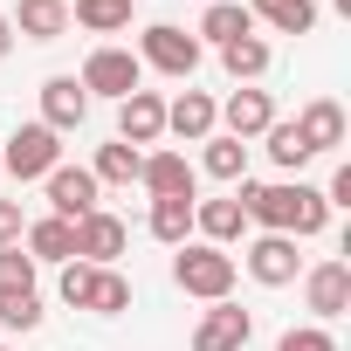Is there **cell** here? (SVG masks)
I'll use <instances>...</instances> for the list:
<instances>
[{
	"label": "cell",
	"mask_w": 351,
	"mask_h": 351,
	"mask_svg": "<svg viewBox=\"0 0 351 351\" xmlns=\"http://www.w3.org/2000/svg\"><path fill=\"white\" fill-rule=\"evenodd\" d=\"M296 131H303V145H310V152H337V145H344V110H337L330 97H317V104H303Z\"/></svg>",
	"instance_id": "cell-20"
},
{
	"label": "cell",
	"mask_w": 351,
	"mask_h": 351,
	"mask_svg": "<svg viewBox=\"0 0 351 351\" xmlns=\"http://www.w3.org/2000/svg\"><path fill=\"white\" fill-rule=\"evenodd\" d=\"M241 228H248V214H241L234 193H228V200H193V234H200V241L228 248V241H241Z\"/></svg>",
	"instance_id": "cell-16"
},
{
	"label": "cell",
	"mask_w": 351,
	"mask_h": 351,
	"mask_svg": "<svg viewBox=\"0 0 351 351\" xmlns=\"http://www.w3.org/2000/svg\"><path fill=\"white\" fill-rule=\"evenodd\" d=\"M248 337H255V317L241 303H214L193 330V351H248Z\"/></svg>",
	"instance_id": "cell-11"
},
{
	"label": "cell",
	"mask_w": 351,
	"mask_h": 351,
	"mask_svg": "<svg viewBox=\"0 0 351 351\" xmlns=\"http://www.w3.org/2000/svg\"><path fill=\"white\" fill-rule=\"evenodd\" d=\"M138 165H145V152H131L124 138H110V145H97L90 180H97V186H131V180H138Z\"/></svg>",
	"instance_id": "cell-25"
},
{
	"label": "cell",
	"mask_w": 351,
	"mask_h": 351,
	"mask_svg": "<svg viewBox=\"0 0 351 351\" xmlns=\"http://www.w3.org/2000/svg\"><path fill=\"white\" fill-rule=\"evenodd\" d=\"M165 131H180L186 145H207L214 131H221V104L207 97V90H180L165 104Z\"/></svg>",
	"instance_id": "cell-12"
},
{
	"label": "cell",
	"mask_w": 351,
	"mask_h": 351,
	"mask_svg": "<svg viewBox=\"0 0 351 351\" xmlns=\"http://www.w3.org/2000/svg\"><path fill=\"white\" fill-rule=\"evenodd\" d=\"M124 241H131V228H124L117 214H104V207L76 221V262H90V269H117Z\"/></svg>",
	"instance_id": "cell-6"
},
{
	"label": "cell",
	"mask_w": 351,
	"mask_h": 351,
	"mask_svg": "<svg viewBox=\"0 0 351 351\" xmlns=\"http://www.w3.org/2000/svg\"><path fill=\"white\" fill-rule=\"evenodd\" d=\"M234 200H241V214H248L262 234H289V241L324 234V221H330L324 186H310V180H276V186H248V180H241Z\"/></svg>",
	"instance_id": "cell-1"
},
{
	"label": "cell",
	"mask_w": 351,
	"mask_h": 351,
	"mask_svg": "<svg viewBox=\"0 0 351 351\" xmlns=\"http://www.w3.org/2000/svg\"><path fill=\"white\" fill-rule=\"evenodd\" d=\"M83 310H97V317H124V310H131V282H124L117 269H97V276H90Z\"/></svg>",
	"instance_id": "cell-28"
},
{
	"label": "cell",
	"mask_w": 351,
	"mask_h": 351,
	"mask_svg": "<svg viewBox=\"0 0 351 351\" xmlns=\"http://www.w3.org/2000/svg\"><path fill=\"white\" fill-rule=\"evenodd\" d=\"M35 289V262L21 248H0V296H28Z\"/></svg>",
	"instance_id": "cell-29"
},
{
	"label": "cell",
	"mask_w": 351,
	"mask_h": 351,
	"mask_svg": "<svg viewBox=\"0 0 351 351\" xmlns=\"http://www.w3.org/2000/svg\"><path fill=\"white\" fill-rule=\"evenodd\" d=\"M131 56H138V69H158V76H180V83H186V76L200 69V56H207V49H200L186 28L152 21V28L138 35V49H131Z\"/></svg>",
	"instance_id": "cell-3"
},
{
	"label": "cell",
	"mask_w": 351,
	"mask_h": 351,
	"mask_svg": "<svg viewBox=\"0 0 351 351\" xmlns=\"http://www.w3.org/2000/svg\"><path fill=\"white\" fill-rule=\"evenodd\" d=\"M241 35H255V21H248V8L241 0H207V14H200V28H193V42L207 49H228V42H241Z\"/></svg>",
	"instance_id": "cell-18"
},
{
	"label": "cell",
	"mask_w": 351,
	"mask_h": 351,
	"mask_svg": "<svg viewBox=\"0 0 351 351\" xmlns=\"http://www.w3.org/2000/svg\"><path fill=\"white\" fill-rule=\"evenodd\" d=\"M234 255L228 248H214V241H186L180 255H172V282H180L186 296H200V303H228L234 296Z\"/></svg>",
	"instance_id": "cell-2"
},
{
	"label": "cell",
	"mask_w": 351,
	"mask_h": 351,
	"mask_svg": "<svg viewBox=\"0 0 351 351\" xmlns=\"http://www.w3.org/2000/svg\"><path fill=\"white\" fill-rule=\"evenodd\" d=\"M62 165V138L35 117V124H21L8 145H0V172H14V180H49V172Z\"/></svg>",
	"instance_id": "cell-4"
},
{
	"label": "cell",
	"mask_w": 351,
	"mask_h": 351,
	"mask_svg": "<svg viewBox=\"0 0 351 351\" xmlns=\"http://www.w3.org/2000/svg\"><path fill=\"white\" fill-rule=\"evenodd\" d=\"M303 310H310L317 324L344 317V310H351V262H317V269L303 276Z\"/></svg>",
	"instance_id": "cell-7"
},
{
	"label": "cell",
	"mask_w": 351,
	"mask_h": 351,
	"mask_svg": "<svg viewBox=\"0 0 351 351\" xmlns=\"http://www.w3.org/2000/svg\"><path fill=\"white\" fill-rule=\"evenodd\" d=\"M221 124H228V138H262L269 124H276V104H269V90H255V83H241L228 104H221Z\"/></svg>",
	"instance_id": "cell-14"
},
{
	"label": "cell",
	"mask_w": 351,
	"mask_h": 351,
	"mask_svg": "<svg viewBox=\"0 0 351 351\" xmlns=\"http://www.w3.org/2000/svg\"><path fill=\"white\" fill-rule=\"evenodd\" d=\"M69 21L90 35H124L131 28V0H69Z\"/></svg>",
	"instance_id": "cell-24"
},
{
	"label": "cell",
	"mask_w": 351,
	"mask_h": 351,
	"mask_svg": "<svg viewBox=\"0 0 351 351\" xmlns=\"http://www.w3.org/2000/svg\"><path fill=\"white\" fill-rule=\"evenodd\" d=\"M8 21H14V35H28V42H62V35H69V0H21Z\"/></svg>",
	"instance_id": "cell-17"
},
{
	"label": "cell",
	"mask_w": 351,
	"mask_h": 351,
	"mask_svg": "<svg viewBox=\"0 0 351 351\" xmlns=\"http://www.w3.org/2000/svg\"><path fill=\"white\" fill-rule=\"evenodd\" d=\"M0 351H8V344H0Z\"/></svg>",
	"instance_id": "cell-36"
},
{
	"label": "cell",
	"mask_w": 351,
	"mask_h": 351,
	"mask_svg": "<svg viewBox=\"0 0 351 351\" xmlns=\"http://www.w3.org/2000/svg\"><path fill=\"white\" fill-rule=\"evenodd\" d=\"M138 186H145L152 200H193V165H186L180 152H145Z\"/></svg>",
	"instance_id": "cell-13"
},
{
	"label": "cell",
	"mask_w": 351,
	"mask_h": 351,
	"mask_svg": "<svg viewBox=\"0 0 351 351\" xmlns=\"http://www.w3.org/2000/svg\"><path fill=\"white\" fill-rule=\"evenodd\" d=\"M28 221H21V200H0V248H21Z\"/></svg>",
	"instance_id": "cell-33"
},
{
	"label": "cell",
	"mask_w": 351,
	"mask_h": 351,
	"mask_svg": "<svg viewBox=\"0 0 351 351\" xmlns=\"http://www.w3.org/2000/svg\"><path fill=\"white\" fill-rule=\"evenodd\" d=\"M0 324L8 330H42V296L28 289V296H0Z\"/></svg>",
	"instance_id": "cell-30"
},
{
	"label": "cell",
	"mask_w": 351,
	"mask_h": 351,
	"mask_svg": "<svg viewBox=\"0 0 351 351\" xmlns=\"http://www.w3.org/2000/svg\"><path fill=\"white\" fill-rule=\"evenodd\" d=\"M145 228H152V241H165V248H186V241H193V200H152Z\"/></svg>",
	"instance_id": "cell-22"
},
{
	"label": "cell",
	"mask_w": 351,
	"mask_h": 351,
	"mask_svg": "<svg viewBox=\"0 0 351 351\" xmlns=\"http://www.w3.org/2000/svg\"><path fill=\"white\" fill-rule=\"evenodd\" d=\"M83 117H90V97H83V83H76V76H49V83H42V124L62 138V131H76Z\"/></svg>",
	"instance_id": "cell-15"
},
{
	"label": "cell",
	"mask_w": 351,
	"mask_h": 351,
	"mask_svg": "<svg viewBox=\"0 0 351 351\" xmlns=\"http://www.w3.org/2000/svg\"><path fill=\"white\" fill-rule=\"evenodd\" d=\"M241 262H248V276H255L262 289H282V282H296V269H303V262H296V241H289V234H255Z\"/></svg>",
	"instance_id": "cell-10"
},
{
	"label": "cell",
	"mask_w": 351,
	"mask_h": 351,
	"mask_svg": "<svg viewBox=\"0 0 351 351\" xmlns=\"http://www.w3.org/2000/svg\"><path fill=\"white\" fill-rule=\"evenodd\" d=\"M276 351H337V337H330L324 324H303V330H282Z\"/></svg>",
	"instance_id": "cell-32"
},
{
	"label": "cell",
	"mask_w": 351,
	"mask_h": 351,
	"mask_svg": "<svg viewBox=\"0 0 351 351\" xmlns=\"http://www.w3.org/2000/svg\"><path fill=\"white\" fill-rule=\"evenodd\" d=\"M97 180H90V165H56L49 172V207H56V221H83V214H97Z\"/></svg>",
	"instance_id": "cell-9"
},
{
	"label": "cell",
	"mask_w": 351,
	"mask_h": 351,
	"mask_svg": "<svg viewBox=\"0 0 351 351\" xmlns=\"http://www.w3.org/2000/svg\"><path fill=\"white\" fill-rule=\"evenodd\" d=\"M90 276H97L90 262H62V282H56V289H62V303H69V310H83V296H90Z\"/></svg>",
	"instance_id": "cell-31"
},
{
	"label": "cell",
	"mask_w": 351,
	"mask_h": 351,
	"mask_svg": "<svg viewBox=\"0 0 351 351\" xmlns=\"http://www.w3.org/2000/svg\"><path fill=\"white\" fill-rule=\"evenodd\" d=\"M8 56H14V21L0 14V62H8Z\"/></svg>",
	"instance_id": "cell-35"
},
{
	"label": "cell",
	"mask_w": 351,
	"mask_h": 351,
	"mask_svg": "<svg viewBox=\"0 0 351 351\" xmlns=\"http://www.w3.org/2000/svg\"><path fill=\"white\" fill-rule=\"evenodd\" d=\"M324 207H351V165L330 172V186H324Z\"/></svg>",
	"instance_id": "cell-34"
},
{
	"label": "cell",
	"mask_w": 351,
	"mask_h": 351,
	"mask_svg": "<svg viewBox=\"0 0 351 351\" xmlns=\"http://www.w3.org/2000/svg\"><path fill=\"white\" fill-rule=\"evenodd\" d=\"M221 69H228L234 83H255V76H269V42H262V35H241V42H228V49H221Z\"/></svg>",
	"instance_id": "cell-27"
},
{
	"label": "cell",
	"mask_w": 351,
	"mask_h": 351,
	"mask_svg": "<svg viewBox=\"0 0 351 351\" xmlns=\"http://www.w3.org/2000/svg\"><path fill=\"white\" fill-rule=\"evenodd\" d=\"M117 138H124L131 152L158 145V138H165V97H158V90H131V97L117 104Z\"/></svg>",
	"instance_id": "cell-8"
},
{
	"label": "cell",
	"mask_w": 351,
	"mask_h": 351,
	"mask_svg": "<svg viewBox=\"0 0 351 351\" xmlns=\"http://www.w3.org/2000/svg\"><path fill=\"white\" fill-rule=\"evenodd\" d=\"M248 21H269L276 35H310L317 28V0H248Z\"/></svg>",
	"instance_id": "cell-21"
},
{
	"label": "cell",
	"mask_w": 351,
	"mask_h": 351,
	"mask_svg": "<svg viewBox=\"0 0 351 351\" xmlns=\"http://www.w3.org/2000/svg\"><path fill=\"white\" fill-rule=\"evenodd\" d=\"M83 97H110V104H124L131 90H145V69H138V56L131 49H90V62H83Z\"/></svg>",
	"instance_id": "cell-5"
},
{
	"label": "cell",
	"mask_w": 351,
	"mask_h": 351,
	"mask_svg": "<svg viewBox=\"0 0 351 351\" xmlns=\"http://www.w3.org/2000/svg\"><path fill=\"white\" fill-rule=\"evenodd\" d=\"M21 248H28V262H56V269H62V262H76V228L56 221V214H49V221H28Z\"/></svg>",
	"instance_id": "cell-19"
},
{
	"label": "cell",
	"mask_w": 351,
	"mask_h": 351,
	"mask_svg": "<svg viewBox=\"0 0 351 351\" xmlns=\"http://www.w3.org/2000/svg\"><path fill=\"white\" fill-rule=\"evenodd\" d=\"M200 165H207V180H221V186H241V180H248V145H241V138H228V131H214Z\"/></svg>",
	"instance_id": "cell-23"
},
{
	"label": "cell",
	"mask_w": 351,
	"mask_h": 351,
	"mask_svg": "<svg viewBox=\"0 0 351 351\" xmlns=\"http://www.w3.org/2000/svg\"><path fill=\"white\" fill-rule=\"evenodd\" d=\"M262 145H269L276 172H289V180H303V165L317 158V152L303 145V131H296V124H269V131H262Z\"/></svg>",
	"instance_id": "cell-26"
}]
</instances>
